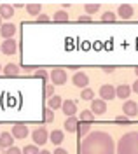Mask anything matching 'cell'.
Masks as SVG:
<instances>
[{"label":"cell","instance_id":"obj_1","mask_svg":"<svg viewBox=\"0 0 138 154\" xmlns=\"http://www.w3.org/2000/svg\"><path fill=\"white\" fill-rule=\"evenodd\" d=\"M116 144L107 131H89L79 147V154H114Z\"/></svg>","mask_w":138,"mask_h":154},{"label":"cell","instance_id":"obj_2","mask_svg":"<svg viewBox=\"0 0 138 154\" xmlns=\"http://www.w3.org/2000/svg\"><path fill=\"white\" fill-rule=\"evenodd\" d=\"M117 154H138V131H131L121 137L116 145Z\"/></svg>","mask_w":138,"mask_h":154},{"label":"cell","instance_id":"obj_3","mask_svg":"<svg viewBox=\"0 0 138 154\" xmlns=\"http://www.w3.org/2000/svg\"><path fill=\"white\" fill-rule=\"evenodd\" d=\"M32 138H33V144L35 145H46V142L49 140V131L44 126H40V128H37L32 133Z\"/></svg>","mask_w":138,"mask_h":154},{"label":"cell","instance_id":"obj_4","mask_svg":"<svg viewBox=\"0 0 138 154\" xmlns=\"http://www.w3.org/2000/svg\"><path fill=\"white\" fill-rule=\"evenodd\" d=\"M49 77H51V81H52V86H54V84L61 86V84L67 82V72H65L63 68H54V70H51Z\"/></svg>","mask_w":138,"mask_h":154},{"label":"cell","instance_id":"obj_5","mask_svg":"<svg viewBox=\"0 0 138 154\" xmlns=\"http://www.w3.org/2000/svg\"><path fill=\"white\" fill-rule=\"evenodd\" d=\"M0 51L4 53V54H16V51H18V42L14 40V38H7V40H4L2 44H0Z\"/></svg>","mask_w":138,"mask_h":154},{"label":"cell","instance_id":"obj_6","mask_svg":"<svg viewBox=\"0 0 138 154\" xmlns=\"http://www.w3.org/2000/svg\"><path fill=\"white\" fill-rule=\"evenodd\" d=\"M91 112H93V116H101L107 112V103L101 100V98H94L93 102H91Z\"/></svg>","mask_w":138,"mask_h":154},{"label":"cell","instance_id":"obj_7","mask_svg":"<svg viewBox=\"0 0 138 154\" xmlns=\"http://www.w3.org/2000/svg\"><path fill=\"white\" fill-rule=\"evenodd\" d=\"M100 98H101L103 102L114 100V98H116V88L110 86V84H103V86L100 88Z\"/></svg>","mask_w":138,"mask_h":154},{"label":"cell","instance_id":"obj_8","mask_svg":"<svg viewBox=\"0 0 138 154\" xmlns=\"http://www.w3.org/2000/svg\"><path fill=\"white\" fill-rule=\"evenodd\" d=\"M72 82H74V86L84 89V88H88V84H89V77H88L86 72H77L75 75L72 77Z\"/></svg>","mask_w":138,"mask_h":154},{"label":"cell","instance_id":"obj_9","mask_svg":"<svg viewBox=\"0 0 138 154\" xmlns=\"http://www.w3.org/2000/svg\"><path fill=\"white\" fill-rule=\"evenodd\" d=\"M61 110H63V114L72 117V116L77 114V103L74 102V100H63V105H61Z\"/></svg>","mask_w":138,"mask_h":154},{"label":"cell","instance_id":"obj_10","mask_svg":"<svg viewBox=\"0 0 138 154\" xmlns=\"http://www.w3.org/2000/svg\"><path fill=\"white\" fill-rule=\"evenodd\" d=\"M122 112H124V116H128V117L136 116L138 114V103L133 102V100H126L124 105H122Z\"/></svg>","mask_w":138,"mask_h":154},{"label":"cell","instance_id":"obj_11","mask_svg":"<svg viewBox=\"0 0 138 154\" xmlns=\"http://www.w3.org/2000/svg\"><path fill=\"white\" fill-rule=\"evenodd\" d=\"M28 128L25 125H14L12 126V131H10V135H12V138H26L28 137Z\"/></svg>","mask_w":138,"mask_h":154},{"label":"cell","instance_id":"obj_12","mask_svg":"<svg viewBox=\"0 0 138 154\" xmlns=\"http://www.w3.org/2000/svg\"><path fill=\"white\" fill-rule=\"evenodd\" d=\"M0 35L5 38H12V35H16V25H12V23H5V25H2L0 26Z\"/></svg>","mask_w":138,"mask_h":154},{"label":"cell","instance_id":"obj_13","mask_svg":"<svg viewBox=\"0 0 138 154\" xmlns=\"http://www.w3.org/2000/svg\"><path fill=\"white\" fill-rule=\"evenodd\" d=\"M133 12H135V11H133V5H131V4H121V5H119V11H117V14L122 19H129L133 16Z\"/></svg>","mask_w":138,"mask_h":154},{"label":"cell","instance_id":"obj_14","mask_svg":"<svg viewBox=\"0 0 138 154\" xmlns=\"http://www.w3.org/2000/svg\"><path fill=\"white\" fill-rule=\"evenodd\" d=\"M129 95H131V88L128 84H121V86L116 88V96H119V98L129 100Z\"/></svg>","mask_w":138,"mask_h":154},{"label":"cell","instance_id":"obj_15","mask_svg":"<svg viewBox=\"0 0 138 154\" xmlns=\"http://www.w3.org/2000/svg\"><path fill=\"white\" fill-rule=\"evenodd\" d=\"M12 14H14V7L10 4H0V18L9 19L12 18Z\"/></svg>","mask_w":138,"mask_h":154},{"label":"cell","instance_id":"obj_16","mask_svg":"<svg viewBox=\"0 0 138 154\" xmlns=\"http://www.w3.org/2000/svg\"><path fill=\"white\" fill-rule=\"evenodd\" d=\"M49 138H51V142L54 145H59L63 140H65V135H63V131L61 130H52L49 133Z\"/></svg>","mask_w":138,"mask_h":154},{"label":"cell","instance_id":"obj_17","mask_svg":"<svg viewBox=\"0 0 138 154\" xmlns=\"http://www.w3.org/2000/svg\"><path fill=\"white\" fill-rule=\"evenodd\" d=\"M14 144V138H12V135L10 133H0V147H12Z\"/></svg>","mask_w":138,"mask_h":154},{"label":"cell","instance_id":"obj_18","mask_svg":"<svg viewBox=\"0 0 138 154\" xmlns=\"http://www.w3.org/2000/svg\"><path fill=\"white\" fill-rule=\"evenodd\" d=\"M77 126H79V119L75 116H72L65 121V130L67 131H77Z\"/></svg>","mask_w":138,"mask_h":154},{"label":"cell","instance_id":"obj_19","mask_svg":"<svg viewBox=\"0 0 138 154\" xmlns=\"http://www.w3.org/2000/svg\"><path fill=\"white\" fill-rule=\"evenodd\" d=\"M61 105H63V100H61V96H58V95L51 96L49 100H47V107H49L51 110H56V109H59Z\"/></svg>","mask_w":138,"mask_h":154},{"label":"cell","instance_id":"obj_20","mask_svg":"<svg viewBox=\"0 0 138 154\" xmlns=\"http://www.w3.org/2000/svg\"><path fill=\"white\" fill-rule=\"evenodd\" d=\"M52 19H54V23H68V12L67 11H56Z\"/></svg>","mask_w":138,"mask_h":154},{"label":"cell","instance_id":"obj_21","mask_svg":"<svg viewBox=\"0 0 138 154\" xmlns=\"http://www.w3.org/2000/svg\"><path fill=\"white\" fill-rule=\"evenodd\" d=\"M100 7H101V5H100L98 2H88V4L84 5V9H86V16H91V14L98 12Z\"/></svg>","mask_w":138,"mask_h":154},{"label":"cell","instance_id":"obj_22","mask_svg":"<svg viewBox=\"0 0 138 154\" xmlns=\"http://www.w3.org/2000/svg\"><path fill=\"white\" fill-rule=\"evenodd\" d=\"M91 131V125L89 123H82V121H79V126H77V133H79L80 138H84L86 135Z\"/></svg>","mask_w":138,"mask_h":154},{"label":"cell","instance_id":"obj_23","mask_svg":"<svg viewBox=\"0 0 138 154\" xmlns=\"http://www.w3.org/2000/svg\"><path fill=\"white\" fill-rule=\"evenodd\" d=\"M26 11H28L30 16H40L42 5H40V4H37V2H33V4H28V5H26Z\"/></svg>","mask_w":138,"mask_h":154},{"label":"cell","instance_id":"obj_24","mask_svg":"<svg viewBox=\"0 0 138 154\" xmlns=\"http://www.w3.org/2000/svg\"><path fill=\"white\" fill-rule=\"evenodd\" d=\"M4 74H5V75H18V74H20V67H18L16 63H7V65L4 67Z\"/></svg>","mask_w":138,"mask_h":154},{"label":"cell","instance_id":"obj_25","mask_svg":"<svg viewBox=\"0 0 138 154\" xmlns=\"http://www.w3.org/2000/svg\"><path fill=\"white\" fill-rule=\"evenodd\" d=\"M80 121H82V123H89V125H91V123L94 121V116H93V112H91V110H82V112H80Z\"/></svg>","mask_w":138,"mask_h":154},{"label":"cell","instance_id":"obj_26","mask_svg":"<svg viewBox=\"0 0 138 154\" xmlns=\"http://www.w3.org/2000/svg\"><path fill=\"white\" fill-rule=\"evenodd\" d=\"M80 98H82V100H91V102H93V100H94V91H93L91 88H84V89L80 91Z\"/></svg>","mask_w":138,"mask_h":154},{"label":"cell","instance_id":"obj_27","mask_svg":"<svg viewBox=\"0 0 138 154\" xmlns=\"http://www.w3.org/2000/svg\"><path fill=\"white\" fill-rule=\"evenodd\" d=\"M116 19H117V16H116L112 11H107V12L101 14V23H114Z\"/></svg>","mask_w":138,"mask_h":154},{"label":"cell","instance_id":"obj_28","mask_svg":"<svg viewBox=\"0 0 138 154\" xmlns=\"http://www.w3.org/2000/svg\"><path fill=\"white\" fill-rule=\"evenodd\" d=\"M39 147L33 144V145H26V147H23V151H21V154H39Z\"/></svg>","mask_w":138,"mask_h":154},{"label":"cell","instance_id":"obj_29","mask_svg":"<svg viewBox=\"0 0 138 154\" xmlns=\"http://www.w3.org/2000/svg\"><path fill=\"white\" fill-rule=\"evenodd\" d=\"M44 117H46V123H52L54 121V110H51L49 107L44 109Z\"/></svg>","mask_w":138,"mask_h":154},{"label":"cell","instance_id":"obj_30","mask_svg":"<svg viewBox=\"0 0 138 154\" xmlns=\"http://www.w3.org/2000/svg\"><path fill=\"white\" fill-rule=\"evenodd\" d=\"M35 77H39V79H47L49 74H47L44 68H37V70H35Z\"/></svg>","mask_w":138,"mask_h":154},{"label":"cell","instance_id":"obj_31","mask_svg":"<svg viewBox=\"0 0 138 154\" xmlns=\"http://www.w3.org/2000/svg\"><path fill=\"white\" fill-rule=\"evenodd\" d=\"M37 23H40V25H44V23H51V19L47 14H40V16H37Z\"/></svg>","mask_w":138,"mask_h":154},{"label":"cell","instance_id":"obj_32","mask_svg":"<svg viewBox=\"0 0 138 154\" xmlns=\"http://www.w3.org/2000/svg\"><path fill=\"white\" fill-rule=\"evenodd\" d=\"M46 96H47V100H49L51 96H54V86L52 84H47L46 86Z\"/></svg>","mask_w":138,"mask_h":154},{"label":"cell","instance_id":"obj_33","mask_svg":"<svg viewBox=\"0 0 138 154\" xmlns=\"http://www.w3.org/2000/svg\"><path fill=\"white\" fill-rule=\"evenodd\" d=\"M116 123H119V125H126V123H129L128 116H117L116 117Z\"/></svg>","mask_w":138,"mask_h":154},{"label":"cell","instance_id":"obj_34","mask_svg":"<svg viewBox=\"0 0 138 154\" xmlns=\"http://www.w3.org/2000/svg\"><path fill=\"white\" fill-rule=\"evenodd\" d=\"M5 154H21V149H18V147L12 145V147H9V149L5 151Z\"/></svg>","mask_w":138,"mask_h":154},{"label":"cell","instance_id":"obj_35","mask_svg":"<svg viewBox=\"0 0 138 154\" xmlns=\"http://www.w3.org/2000/svg\"><path fill=\"white\" fill-rule=\"evenodd\" d=\"M79 23H93V19H91V16H80Z\"/></svg>","mask_w":138,"mask_h":154},{"label":"cell","instance_id":"obj_36","mask_svg":"<svg viewBox=\"0 0 138 154\" xmlns=\"http://www.w3.org/2000/svg\"><path fill=\"white\" fill-rule=\"evenodd\" d=\"M133 91H135V93H138V79L133 82V86H131V93H133Z\"/></svg>","mask_w":138,"mask_h":154},{"label":"cell","instance_id":"obj_37","mask_svg":"<svg viewBox=\"0 0 138 154\" xmlns=\"http://www.w3.org/2000/svg\"><path fill=\"white\" fill-rule=\"evenodd\" d=\"M54 154H68L65 149H61V147H56V151H54Z\"/></svg>","mask_w":138,"mask_h":154},{"label":"cell","instance_id":"obj_38","mask_svg":"<svg viewBox=\"0 0 138 154\" xmlns=\"http://www.w3.org/2000/svg\"><path fill=\"white\" fill-rule=\"evenodd\" d=\"M101 70H103V72H107V74H110V72H114V67H103Z\"/></svg>","mask_w":138,"mask_h":154},{"label":"cell","instance_id":"obj_39","mask_svg":"<svg viewBox=\"0 0 138 154\" xmlns=\"http://www.w3.org/2000/svg\"><path fill=\"white\" fill-rule=\"evenodd\" d=\"M12 7H16V9H20V7H23V4H21V2H16V4H14Z\"/></svg>","mask_w":138,"mask_h":154},{"label":"cell","instance_id":"obj_40","mask_svg":"<svg viewBox=\"0 0 138 154\" xmlns=\"http://www.w3.org/2000/svg\"><path fill=\"white\" fill-rule=\"evenodd\" d=\"M39 154H51V152H49V151H46V149H44V151H40Z\"/></svg>","mask_w":138,"mask_h":154},{"label":"cell","instance_id":"obj_41","mask_svg":"<svg viewBox=\"0 0 138 154\" xmlns=\"http://www.w3.org/2000/svg\"><path fill=\"white\" fill-rule=\"evenodd\" d=\"M135 74H136V77H138V67H135Z\"/></svg>","mask_w":138,"mask_h":154},{"label":"cell","instance_id":"obj_42","mask_svg":"<svg viewBox=\"0 0 138 154\" xmlns=\"http://www.w3.org/2000/svg\"><path fill=\"white\" fill-rule=\"evenodd\" d=\"M0 149H2V147H0ZM0 154H5V152H2V151H0Z\"/></svg>","mask_w":138,"mask_h":154},{"label":"cell","instance_id":"obj_43","mask_svg":"<svg viewBox=\"0 0 138 154\" xmlns=\"http://www.w3.org/2000/svg\"><path fill=\"white\" fill-rule=\"evenodd\" d=\"M0 21H2V18H0ZM0 26H2V23H0Z\"/></svg>","mask_w":138,"mask_h":154},{"label":"cell","instance_id":"obj_44","mask_svg":"<svg viewBox=\"0 0 138 154\" xmlns=\"http://www.w3.org/2000/svg\"><path fill=\"white\" fill-rule=\"evenodd\" d=\"M0 70H2V65H0Z\"/></svg>","mask_w":138,"mask_h":154}]
</instances>
